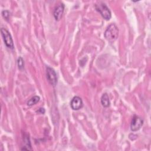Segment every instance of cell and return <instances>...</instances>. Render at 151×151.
Listing matches in <instances>:
<instances>
[{
  "instance_id": "6da1fadb",
  "label": "cell",
  "mask_w": 151,
  "mask_h": 151,
  "mask_svg": "<svg viewBox=\"0 0 151 151\" xmlns=\"http://www.w3.org/2000/svg\"><path fill=\"white\" fill-rule=\"evenodd\" d=\"M105 38L110 42H114L118 37L119 29L114 24H111L104 32Z\"/></svg>"
},
{
  "instance_id": "7a4b0ae2",
  "label": "cell",
  "mask_w": 151,
  "mask_h": 151,
  "mask_svg": "<svg viewBox=\"0 0 151 151\" xmlns=\"http://www.w3.org/2000/svg\"><path fill=\"white\" fill-rule=\"evenodd\" d=\"M96 9L101 14L106 20H109L111 18V14L110 9L107 5L103 2H99L95 5Z\"/></svg>"
},
{
  "instance_id": "3957f363",
  "label": "cell",
  "mask_w": 151,
  "mask_h": 151,
  "mask_svg": "<svg viewBox=\"0 0 151 151\" xmlns=\"http://www.w3.org/2000/svg\"><path fill=\"white\" fill-rule=\"evenodd\" d=\"M1 32L5 45L10 49H13L14 47V42L9 32L5 28H2L1 29Z\"/></svg>"
},
{
  "instance_id": "277c9868",
  "label": "cell",
  "mask_w": 151,
  "mask_h": 151,
  "mask_svg": "<svg viewBox=\"0 0 151 151\" xmlns=\"http://www.w3.org/2000/svg\"><path fill=\"white\" fill-rule=\"evenodd\" d=\"M143 120L137 116L134 115L130 124V129L133 132L139 130L143 126Z\"/></svg>"
},
{
  "instance_id": "5b68a950",
  "label": "cell",
  "mask_w": 151,
  "mask_h": 151,
  "mask_svg": "<svg viewBox=\"0 0 151 151\" xmlns=\"http://www.w3.org/2000/svg\"><path fill=\"white\" fill-rule=\"evenodd\" d=\"M46 75L47 78L48 82L53 86H55L57 83V74L54 69L51 67H47L46 69Z\"/></svg>"
},
{
  "instance_id": "8992f818",
  "label": "cell",
  "mask_w": 151,
  "mask_h": 151,
  "mask_svg": "<svg viewBox=\"0 0 151 151\" xmlns=\"http://www.w3.org/2000/svg\"><path fill=\"white\" fill-rule=\"evenodd\" d=\"M83 103L81 99L78 96L74 97L71 102H70V106L73 110H78L83 107Z\"/></svg>"
},
{
  "instance_id": "52a82bcc",
  "label": "cell",
  "mask_w": 151,
  "mask_h": 151,
  "mask_svg": "<svg viewBox=\"0 0 151 151\" xmlns=\"http://www.w3.org/2000/svg\"><path fill=\"white\" fill-rule=\"evenodd\" d=\"M64 5L63 4H60L54 9V17L55 20L58 21L60 20L61 17L62 15L63 14L64 12Z\"/></svg>"
},
{
  "instance_id": "ba28073f",
  "label": "cell",
  "mask_w": 151,
  "mask_h": 151,
  "mask_svg": "<svg viewBox=\"0 0 151 151\" xmlns=\"http://www.w3.org/2000/svg\"><path fill=\"white\" fill-rule=\"evenodd\" d=\"M24 145L23 147L21 149V150H32L30 140H29V138L28 136V135L24 136Z\"/></svg>"
},
{
  "instance_id": "9c48e42d",
  "label": "cell",
  "mask_w": 151,
  "mask_h": 151,
  "mask_svg": "<svg viewBox=\"0 0 151 151\" xmlns=\"http://www.w3.org/2000/svg\"><path fill=\"white\" fill-rule=\"evenodd\" d=\"M101 103L104 107H108L110 106V100L107 93H104L101 97Z\"/></svg>"
},
{
  "instance_id": "30bf717a",
  "label": "cell",
  "mask_w": 151,
  "mask_h": 151,
  "mask_svg": "<svg viewBox=\"0 0 151 151\" xmlns=\"http://www.w3.org/2000/svg\"><path fill=\"white\" fill-rule=\"evenodd\" d=\"M40 100V98L39 96H35L31 98L28 101H27V105L28 106H32L35 104H37Z\"/></svg>"
},
{
  "instance_id": "8fae6325",
  "label": "cell",
  "mask_w": 151,
  "mask_h": 151,
  "mask_svg": "<svg viewBox=\"0 0 151 151\" xmlns=\"http://www.w3.org/2000/svg\"><path fill=\"white\" fill-rule=\"evenodd\" d=\"M17 63H18V66L19 69V70H22L24 68V60H23L22 57H19L18 58Z\"/></svg>"
},
{
  "instance_id": "7c38bea8",
  "label": "cell",
  "mask_w": 151,
  "mask_h": 151,
  "mask_svg": "<svg viewBox=\"0 0 151 151\" xmlns=\"http://www.w3.org/2000/svg\"><path fill=\"white\" fill-rule=\"evenodd\" d=\"M2 15L3 17L5 18V19L6 21H9V18H10V15H11V14H10V12H9L8 11H7V10H4V11H3L2 12Z\"/></svg>"
},
{
  "instance_id": "4fadbf2b",
  "label": "cell",
  "mask_w": 151,
  "mask_h": 151,
  "mask_svg": "<svg viewBox=\"0 0 151 151\" xmlns=\"http://www.w3.org/2000/svg\"><path fill=\"white\" fill-rule=\"evenodd\" d=\"M37 113H38L40 114H44L45 113V109L44 108H40L37 111Z\"/></svg>"
}]
</instances>
